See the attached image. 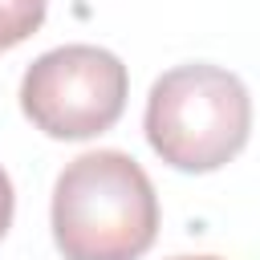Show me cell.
<instances>
[{
	"instance_id": "5",
	"label": "cell",
	"mask_w": 260,
	"mask_h": 260,
	"mask_svg": "<svg viewBox=\"0 0 260 260\" xmlns=\"http://www.w3.org/2000/svg\"><path fill=\"white\" fill-rule=\"evenodd\" d=\"M12 183H8V175L0 171V240H4V232L12 228Z\"/></svg>"
},
{
	"instance_id": "1",
	"label": "cell",
	"mask_w": 260,
	"mask_h": 260,
	"mask_svg": "<svg viewBox=\"0 0 260 260\" xmlns=\"http://www.w3.org/2000/svg\"><path fill=\"white\" fill-rule=\"evenodd\" d=\"M158 236V195L122 150L77 154L53 187V240L65 260H138Z\"/></svg>"
},
{
	"instance_id": "4",
	"label": "cell",
	"mask_w": 260,
	"mask_h": 260,
	"mask_svg": "<svg viewBox=\"0 0 260 260\" xmlns=\"http://www.w3.org/2000/svg\"><path fill=\"white\" fill-rule=\"evenodd\" d=\"M49 0H0V53L41 28Z\"/></svg>"
},
{
	"instance_id": "6",
	"label": "cell",
	"mask_w": 260,
	"mask_h": 260,
	"mask_svg": "<svg viewBox=\"0 0 260 260\" xmlns=\"http://www.w3.org/2000/svg\"><path fill=\"white\" fill-rule=\"evenodd\" d=\"M175 260H219V256H175Z\"/></svg>"
},
{
	"instance_id": "2",
	"label": "cell",
	"mask_w": 260,
	"mask_h": 260,
	"mask_svg": "<svg viewBox=\"0 0 260 260\" xmlns=\"http://www.w3.org/2000/svg\"><path fill=\"white\" fill-rule=\"evenodd\" d=\"M248 130L252 98L244 81L219 65H175L150 85L146 142L175 171H219L244 150Z\"/></svg>"
},
{
	"instance_id": "3",
	"label": "cell",
	"mask_w": 260,
	"mask_h": 260,
	"mask_svg": "<svg viewBox=\"0 0 260 260\" xmlns=\"http://www.w3.org/2000/svg\"><path fill=\"white\" fill-rule=\"evenodd\" d=\"M126 89V65L110 49L61 45L24 69L20 110L49 138H93L122 118Z\"/></svg>"
}]
</instances>
